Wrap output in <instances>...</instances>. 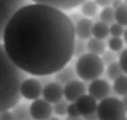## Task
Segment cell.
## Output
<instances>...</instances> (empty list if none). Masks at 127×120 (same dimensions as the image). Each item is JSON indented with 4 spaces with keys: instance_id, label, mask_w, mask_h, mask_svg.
<instances>
[{
    "instance_id": "9",
    "label": "cell",
    "mask_w": 127,
    "mask_h": 120,
    "mask_svg": "<svg viewBox=\"0 0 127 120\" xmlns=\"http://www.w3.org/2000/svg\"><path fill=\"white\" fill-rule=\"evenodd\" d=\"M42 96L49 103H53L55 105V103H57L59 101H62L64 98V85H62L57 81H52V83L46 84L43 87Z\"/></svg>"
},
{
    "instance_id": "32",
    "label": "cell",
    "mask_w": 127,
    "mask_h": 120,
    "mask_svg": "<svg viewBox=\"0 0 127 120\" xmlns=\"http://www.w3.org/2000/svg\"><path fill=\"white\" fill-rule=\"evenodd\" d=\"M39 81L42 83V85H43V87H45L46 84L52 83V81H50V78H49V75H42V77H39Z\"/></svg>"
},
{
    "instance_id": "30",
    "label": "cell",
    "mask_w": 127,
    "mask_h": 120,
    "mask_svg": "<svg viewBox=\"0 0 127 120\" xmlns=\"http://www.w3.org/2000/svg\"><path fill=\"white\" fill-rule=\"evenodd\" d=\"M94 1H95L99 7L103 8V7H109V6H112L115 0H94Z\"/></svg>"
},
{
    "instance_id": "11",
    "label": "cell",
    "mask_w": 127,
    "mask_h": 120,
    "mask_svg": "<svg viewBox=\"0 0 127 120\" xmlns=\"http://www.w3.org/2000/svg\"><path fill=\"white\" fill-rule=\"evenodd\" d=\"M36 4H45V6H50L57 10H73L75 7H81L82 3H85L87 0H31Z\"/></svg>"
},
{
    "instance_id": "17",
    "label": "cell",
    "mask_w": 127,
    "mask_h": 120,
    "mask_svg": "<svg viewBox=\"0 0 127 120\" xmlns=\"http://www.w3.org/2000/svg\"><path fill=\"white\" fill-rule=\"evenodd\" d=\"M113 91L120 96H127V75L123 74L113 81Z\"/></svg>"
},
{
    "instance_id": "19",
    "label": "cell",
    "mask_w": 127,
    "mask_h": 120,
    "mask_svg": "<svg viewBox=\"0 0 127 120\" xmlns=\"http://www.w3.org/2000/svg\"><path fill=\"white\" fill-rule=\"evenodd\" d=\"M11 112H13L14 120H30L31 117L30 108L27 105H23V103H18L17 106H14Z\"/></svg>"
},
{
    "instance_id": "26",
    "label": "cell",
    "mask_w": 127,
    "mask_h": 120,
    "mask_svg": "<svg viewBox=\"0 0 127 120\" xmlns=\"http://www.w3.org/2000/svg\"><path fill=\"white\" fill-rule=\"evenodd\" d=\"M124 28L123 25H120V24L115 23L112 24V25L109 27V32H110V36H116V38H122L124 34Z\"/></svg>"
},
{
    "instance_id": "12",
    "label": "cell",
    "mask_w": 127,
    "mask_h": 120,
    "mask_svg": "<svg viewBox=\"0 0 127 120\" xmlns=\"http://www.w3.org/2000/svg\"><path fill=\"white\" fill-rule=\"evenodd\" d=\"M98 103H99V102H98L94 96H91L90 94L82 95L78 101L75 102V105H77V108H78V110H80L82 117L88 116V115H92V113H96Z\"/></svg>"
},
{
    "instance_id": "16",
    "label": "cell",
    "mask_w": 127,
    "mask_h": 120,
    "mask_svg": "<svg viewBox=\"0 0 127 120\" xmlns=\"http://www.w3.org/2000/svg\"><path fill=\"white\" fill-rule=\"evenodd\" d=\"M110 35L109 32V25L108 24L102 23V21H98V23H94V27H92V36L96 38V39H106V38Z\"/></svg>"
},
{
    "instance_id": "1",
    "label": "cell",
    "mask_w": 127,
    "mask_h": 120,
    "mask_svg": "<svg viewBox=\"0 0 127 120\" xmlns=\"http://www.w3.org/2000/svg\"><path fill=\"white\" fill-rule=\"evenodd\" d=\"M75 27L70 15L45 4H27L6 27L3 45L25 74L55 75L74 56Z\"/></svg>"
},
{
    "instance_id": "25",
    "label": "cell",
    "mask_w": 127,
    "mask_h": 120,
    "mask_svg": "<svg viewBox=\"0 0 127 120\" xmlns=\"http://www.w3.org/2000/svg\"><path fill=\"white\" fill-rule=\"evenodd\" d=\"M67 109H68V101L67 99H62L59 101L57 103L53 105V112L59 115V116H64V115H67Z\"/></svg>"
},
{
    "instance_id": "13",
    "label": "cell",
    "mask_w": 127,
    "mask_h": 120,
    "mask_svg": "<svg viewBox=\"0 0 127 120\" xmlns=\"http://www.w3.org/2000/svg\"><path fill=\"white\" fill-rule=\"evenodd\" d=\"M74 27H75V36L78 38V39L88 41L90 38H92L94 23L90 18H81Z\"/></svg>"
},
{
    "instance_id": "35",
    "label": "cell",
    "mask_w": 127,
    "mask_h": 120,
    "mask_svg": "<svg viewBox=\"0 0 127 120\" xmlns=\"http://www.w3.org/2000/svg\"><path fill=\"white\" fill-rule=\"evenodd\" d=\"M122 102H123L124 108H126V112H127V96H123V99H122Z\"/></svg>"
},
{
    "instance_id": "31",
    "label": "cell",
    "mask_w": 127,
    "mask_h": 120,
    "mask_svg": "<svg viewBox=\"0 0 127 120\" xmlns=\"http://www.w3.org/2000/svg\"><path fill=\"white\" fill-rule=\"evenodd\" d=\"M0 116H1V120H14L11 110H6V112H1V113H0Z\"/></svg>"
},
{
    "instance_id": "10",
    "label": "cell",
    "mask_w": 127,
    "mask_h": 120,
    "mask_svg": "<svg viewBox=\"0 0 127 120\" xmlns=\"http://www.w3.org/2000/svg\"><path fill=\"white\" fill-rule=\"evenodd\" d=\"M88 94L91 96H94L96 101L101 102L102 99L109 96V94H110V85H109V83L106 80H102V78L94 80L88 85Z\"/></svg>"
},
{
    "instance_id": "8",
    "label": "cell",
    "mask_w": 127,
    "mask_h": 120,
    "mask_svg": "<svg viewBox=\"0 0 127 120\" xmlns=\"http://www.w3.org/2000/svg\"><path fill=\"white\" fill-rule=\"evenodd\" d=\"M88 87H85V84L80 81V80H74L71 83L64 85V99H67L68 102H77L82 95L87 94Z\"/></svg>"
},
{
    "instance_id": "5",
    "label": "cell",
    "mask_w": 127,
    "mask_h": 120,
    "mask_svg": "<svg viewBox=\"0 0 127 120\" xmlns=\"http://www.w3.org/2000/svg\"><path fill=\"white\" fill-rule=\"evenodd\" d=\"M27 4H30L28 0H0V42L3 41L4 31L10 20Z\"/></svg>"
},
{
    "instance_id": "21",
    "label": "cell",
    "mask_w": 127,
    "mask_h": 120,
    "mask_svg": "<svg viewBox=\"0 0 127 120\" xmlns=\"http://www.w3.org/2000/svg\"><path fill=\"white\" fill-rule=\"evenodd\" d=\"M115 20L117 24L127 28V4H122L119 8L115 10Z\"/></svg>"
},
{
    "instance_id": "6",
    "label": "cell",
    "mask_w": 127,
    "mask_h": 120,
    "mask_svg": "<svg viewBox=\"0 0 127 120\" xmlns=\"http://www.w3.org/2000/svg\"><path fill=\"white\" fill-rule=\"evenodd\" d=\"M30 113L32 120H48L53 113V105L43 98H39L36 101H32L30 105Z\"/></svg>"
},
{
    "instance_id": "39",
    "label": "cell",
    "mask_w": 127,
    "mask_h": 120,
    "mask_svg": "<svg viewBox=\"0 0 127 120\" xmlns=\"http://www.w3.org/2000/svg\"><path fill=\"white\" fill-rule=\"evenodd\" d=\"M123 1H124V4H127V0H123Z\"/></svg>"
},
{
    "instance_id": "18",
    "label": "cell",
    "mask_w": 127,
    "mask_h": 120,
    "mask_svg": "<svg viewBox=\"0 0 127 120\" xmlns=\"http://www.w3.org/2000/svg\"><path fill=\"white\" fill-rule=\"evenodd\" d=\"M98 6L94 0H87L85 3L81 4V14L85 17V18H91V17H95L98 14Z\"/></svg>"
},
{
    "instance_id": "34",
    "label": "cell",
    "mask_w": 127,
    "mask_h": 120,
    "mask_svg": "<svg viewBox=\"0 0 127 120\" xmlns=\"http://www.w3.org/2000/svg\"><path fill=\"white\" fill-rule=\"evenodd\" d=\"M84 120H99V119H98V115H96V113H92V115L84 116Z\"/></svg>"
},
{
    "instance_id": "41",
    "label": "cell",
    "mask_w": 127,
    "mask_h": 120,
    "mask_svg": "<svg viewBox=\"0 0 127 120\" xmlns=\"http://www.w3.org/2000/svg\"><path fill=\"white\" fill-rule=\"evenodd\" d=\"M0 120H1V116H0Z\"/></svg>"
},
{
    "instance_id": "40",
    "label": "cell",
    "mask_w": 127,
    "mask_h": 120,
    "mask_svg": "<svg viewBox=\"0 0 127 120\" xmlns=\"http://www.w3.org/2000/svg\"><path fill=\"white\" fill-rule=\"evenodd\" d=\"M124 120H127V116H126V119H124Z\"/></svg>"
},
{
    "instance_id": "3",
    "label": "cell",
    "mask_w": 127,
    "mask_h": 120,
    "mask_svg": "<svg viewBox=\"0 0 127 120\" xmlns=\"http://www.w3.org/2000/svg\"><path fill=\"white\" fill-rule=\"evenodd\" d=\"M77 75L82 81H94L98 80L105 71V63L101 56L94 53H85L77 59L74 64Z\"/></svg>"
},
{
    "instance_id": "7",
    "label": "cell",
    "mask_w": 127,
    "mask_h": 120,
    "mask_svg": "<svg viewBox=\"0 0 127 120\" xmlns=\"http://www.w3.org/2000/svg\"><path fill=\"white\" fill-rule=\"evenodd\" d=\"M43 92V85L39 78H25L21 84V96L30 101L39 99Z\"/></svg>"
},
{
    "instance_id": "38",
    "label": "cell",
    "mask_w": 127,
    "mask_h": 120,
    "mask_svg": "<svg viewBox=\"0 0 127 120\" xmlns=\"http://www.w3.org/2000/svg\"><path fill=\"white\" fill-rule=\"evenodd\" d=\"M48 120H60L59 117H50V119H48Z\"/></svg>"
},
{
    "instance_id": "37",
    "label": "cell",
    "mask_w": 127,
    "mask_h": 120,
    "mask_svg": "<svg viewBox=\"0 0 127 120\" xmlns=\"http://www.w3.org/2000/svg\"><path fill=\"white\" fill-rule=\"evenodd\" d=\"M66 120H84V117H81V116L80 117H67Z\"/></svg>"
},
{
    "instance_id": "33",
    "label": "cell",
    "mask_w": 127,
    "mask_h": 120,
    "mask_svg": "<svg viewBox=\"0 0 127 120\" xmlns=\"http://www.w3.org/2000/svg\"><path fill=\"white\" fill-rule=\"evenodd\" d=\"M122 4H124L123 0H115V1H113V4H112V7L116 10V8H119L120 6H122Z\"/></svg>"
},
{
    "instance_id": "2",
    "label": "cell",
    "mask_w": 127,
    "mask_h": 120,
    "mask_svg": "<svg viewBox=\"0 0 127 120\" xmlns=\"http://www.w3.org/2000/svg\"><path fill=\"white\" fill-rule=\"evenodd\" d=\"M24 80L25 73L13 63L4 45L0 43V113L18 105Z\"/></svg>"
},
{
    "instance_id": "23",
    "label": "cell",
    "mask_w": 127,
    "mask_h": 120,
    "mask_svg": "<svg viewBox=\"0 0 127 120\" xmlns=\"http://www.w3.org/2000/svg\"><path fill=\"white\" fill-rule=\"evenodd\" d=\"M123 46H124V41L122 38H116V36H110L108 41V48L109 50L112 52H122L123 50Z\"/></svg>"
},
{
    "instance_id": "22",
    "label": "cell",
    "mask_w": 127,
    "mask_h": 120,
    "mask_svg": "<svg viewBox=\"0 0 127 120\" xmlns=\"http://www.w3.org/2000/svg\"><path fill=\"white\" fill-rule=\"evenodd\" d=\"M106 73H108V77L110 80H113L115 81L117 77H120V75H123V70H122V67H120L119 61H115V63L109 64L108 66V70H106Z\"/></svg>"
},
{
    "instance_id": "28",
    "label": "cell",
    "mask_w": 127,
    "mask_h": 120,
    "mask_svg": "<svg viewBox=\"0 0 127 120\" xmlns=\"http://www.w3.org/2000/svg\"><path fill=\"white\" fill-rule=\"evenodd\" d=\"M102 60H103V63L105 64H112V63H115L116 61V59H117V56L115 55V52H112V50H106V52L102 55Z\"/></svg>"
},
{
    "instance_id": "29",
    "label": "cell",
    "mask_w": 127,
    "mask_h": 120,
    "mask_svg": "<svg viewBox=\"0 0 127 120\" xmlns=\"http://www.w3.org/2000/svg\"><path fill=\"white\" fill-rule=\"evenodd\" d=\"M67 116H68V117H80V116H81V113H80L78 108H77V105H75V102H71V103H68Z\"/></svg>"
},
{
    "instance_id": "36",
    "label": "cell",
    "mask_w": 127,
    "mask_h": 120,
    "mask_svg": "<svg viewBox=\"0 0 127 120\" xmlns=\"http://www.w3.org/2000/svg\"><path fill=\"white\" fill-rule=\"evenodd\" d=\"M123 41H124V43L127 45V28L124 30V34H123Z\"/></svg>"
},
{
    "instance_id": "4",
    "label": "cell",
    "mask_w": 127,
    "mask_h": 120,
    "mask_svg": "<svg viewBox=\"0 0 127 120\" xmlns=\"http://www.w3.org/2000/svg\"><path fill=\"white\" fill-rule=\"evenodd\" d=\"M126 113L122 99L116 96H108L98 103L96 115L99 120H124Z\"/></svg>"
},
{
    "instance_id": "20",
    "label": "cell",
    "mask_w": 127,
    "mask_h": 120,
    "mask_svg": "<svg viewBox=\"0 0 127 120\" xmlns=\"http://www.w3.org/2000/svg\"><path fill=\"white\" fill-rule=\"evenodd\" d=\"M99 20H101L102 23L108 24L109 27L112 25V24L116 23L115 20V8L112 6H109V7H103L102 8L101 14H99Z\"/></svg>"
},
{
    "instance_id": "27",
    "label": "cell",
    "mask_w": 127,
    "mask_h": 120,
    "mask_svg": "<svg viewBox=\"0 0 127 120\" xmlns=\"http://www.w3.org/2000/svg\"><path fill=\"white\" fill-rule=\"evenodd\" d=\"M119 64L120 67H122V70H123V73L127 75V49H123L122 52H120L119 55Z\"/></svg>"
},
{
    "instance_id": "24",
    "label": "cell",
    "mask_w": 127,
    "mask_h": 120,
    "mask_svg": "<svg viewBox=\"0 0 127 120\" xmlns=\"http://www.w3.org/2000/svg\"><path fill=\"white\" fill-rule=\"evenodd\" d=\"M88 53V49H87V42L82 41V39H75V43H74V57H81L82 55Z\"/></svg>"
},
{
    "instance_id": "14",
    "label": "cell",
    "mask_w": 127,
    "mask_h": 120,
    "mask_svg": "<svg viewBox=\"0 0 127 120\" xmlns=\"http://www.w3.org/2000/svg\"><path fill=\"white\" fill-rule=\"evenodd\" d=\"M75 77H78L77 71H75V67H73V66H66L64 68H62L60 71H57L55 74V81L60 83L62 85H66V84L74 81Z\"/></svg>"
},
{
    "instance_id": "15",
    "label": "cell",
    "mask_w": 127,
    "mask_h": 120,
    "mask_svg": "<svg viewBox=\"0 0 127 120\" xmlns=\"http://www.w3.org/2000/svg\"><path fill=\"white\" fill-rule=\"evenodd\" d=\"M87 49L90 53H94V55H103L106 52V43L101 39H96V38H90L87 41Z\"/></svg>"
}]
</instances>
